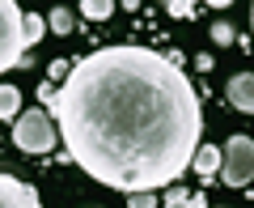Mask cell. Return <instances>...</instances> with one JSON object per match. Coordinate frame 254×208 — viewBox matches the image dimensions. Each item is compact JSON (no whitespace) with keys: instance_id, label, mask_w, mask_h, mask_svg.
I'll list each match as a JSON object with an SVG mask.
<instances>
[{"instance_id":"4fadbf2b","label":"cell","mask_w":254,"mask_h":208,"mask_svg":"<svg viewBox=\"0 0 254 208\" xmlns=\"http://www.w3.org/2000/svg\"><path fill=\"white\" fill-rule=\"evenodd\" d=\"M233 38H237V30L229 26V21H212V43H216V47H229Z\"/></svg>"},{"instance_id":"9a60e30c","label":"cell","mask_w":254,"mask_h":208,"mask_svg":"<svg viewBox=\"0 0 254 208\" xmlns=\"http://www.w3.org/2000/svg\"><path fill=\"white\" fill-rule=\"evenodd\" d=\"M165 9H170V17H190V13H195L187 0H165Z\"/></svg>"},{"instance_id":"7a4b0ae2","label":"cell","mask_w":254,"mask_h":208,"mask_svg":"<svg viewBox=\"0 0 254 208\" xmlns=\"http://www.w3.org/2000/svg\"><path fill=\"white\" fill-rule=\"evenodd\" d=\"M13 145L21 149V153H51L55 145H60V127H55L51 110H21L17 119H13Z\"/></svg>"},{"instance_id":"9c48e42d","label":"cell","mask_w":254,"mask_h":208,"mask_svg":"<svg viewBox=\"0 0 254 208\" xmlns=\"http://www.w3.org/2000/svg\"><path fill=\"white\" fill-rule=\"evenodd\" d=\"M72 26H76V17H72V9H51L47 13V30H55V34H72Z\"/></svg>"},{"instance_id":"ac0fdd59","label":"cell","mask_w":254,"mask_h":208,"mask_svg":"<svg viewBox=\"0 0 254 208\" xmlns=\"http://www.w3.org/2000/svg\"><path fill=\"white\" fill-rule=\"evenodd\" d=\"M203 4H212V9H229L233 0H203Z\"/></svg>"},{"instance_id":"30bf717a","label":"cell","mask_w":254,"mask_h":208,"mask_svg":"<svg viewBox=\"0 0 254 208\" xmlns=\"http://www.w3.org/2000/svg\"><path fill=\"white\" fill-rule=\"evenodd\" d=\"M115 13V0H81V17L89 21H106Z\"/></svg>"},{"instance_id":"3957f363","label":"cell","mask_w":254,"mask_h":208,"mask_svg":"<svg viewBox=\"0 0 254 208\" xmlns=\"http://www.w3.org/2000/svg\"><path fill=\"white\" fill-rule=\"evenodd\" d=\"M26 60V13L17 0H0V73Z\"/></svg>"},{"instance_id":"ba28073f","label":"cell","mask_w":254,"mask_h":208,"mask_svg":"<svg viewBox=\"0 0 254 208\" xmlns=\"http://www.w3.org/2000/svg\"><path fill=\"white\" fill-rule=\"evenodd\" d=\"M21 115V90L17 85H0V123H13Z\"/></svg>"},{"instance_id":"8fae6325","label":"cell","mask_w":254,"mask_h":208,"mask_svg":"<svg viewBox=\"0 0 254 208\" xmlns=\"http://www.w3.org/2000/svg\"><path fill=\"white\" fill-rule=\"evenodd\" d=\"M43 34H47V17H38V13H26V47H34Z\"/></svg>"},{"instance_id":"7c38bea8","label":"cell","mask_w":254,"mask_h":208,"mask_svg":"<svg viewBox=\"0 0 254 208\" xmlns=\"http://www.w3.org/2000/svg\"><path fill=\"white\" fill-rule=\"evenodd\" d=\"M165 208H195V204H190V191H182L178 183L165 187Z\"/></svg>"},{"instance_id":"e0dca14e","label":"cell","mask_w":254,"mask_h":208,"mask_svg":"<svg viewBox=\"0 0 254 208\" xmlns=\"http://www.w3.org/2000/svg\"><path fill=\"white\" fill-rule=\"evenodd\" d=\"M68 68H72L68 60H51V77H68Z\"/></svg>"},{"instance_id":"d6986e66","label":"cell","mask_w":254,"mask_h":208,"mask_svg":"<svg viewBox=\"0 0 254 208\" xmlns=\"http://www.w3.org/2000/svg\"><path fill=\"white\" fill-rule=\"evenodd\" d=\"M250 34H254V4H250Z\"/></svg>"},{"instance_id":"6da1fadb","label":"cell","mask_w":254,"mask_h":208,"mask_svg":"<svg viewBox=\"0 0 254 208\" xmlns=\"http://www.w3.org/2000/svg\"><path fill=\"white\" fill-rule=\"evenodd\" d=\"M47 110L68 157L123 196L174 187L203 145V102L190 77L136 43L81 55Z\"/></svg>"},{"instance_id":"52a82bcc","label":"cell","mask_w":254,"mask_h":208,"mask_svg":"<svg viewBox=\"0 0 254 208\" xmlns=\"http://www.w3.org/2000/svg\"><path fill=\"white\" fill-rule=\"evenodd\" d=\"M220 162H225V153H220L216 145H199V149H195V157H190V170L199 174V179H216Z\"/></svg>"},{"instance_id":"5bb4252c","label":"cell","mask_w":254,"mask_h":208,"mask_svg":"<svg viewBox=\"0 0 254 208\" xmlns=\"http://www.w3.org/2000/svg\"><path fill=\"white\" fill-rule=\"evenodd\" d=\"M127 208H161V204H157V191H131Z\"/></svg>"},{"instance_id":"2e32d148","label":"cell","mask_w":254,"mask_h":208,"mask_svg":"<svg viewBox=\"0 0 254 208\" xmlns=\"http://www.w3.org/2000/svg\"><path fill=\"white\" fill-rule=\"evenodd\" d=\"M51 98H55V85H38V102H43V106H51Z\"/></svg>"},{"instance_id":"5b68a950","label":"cell","mask_w":254,"mask_h":208,"mask_svg":"<svg viewBox=\"0 0 254 208\" xmlns=\"http://www.w3.org/2000/svg\"><path fill=\"white\" fill-rule=\"evenodd\" d=\"M0 208H43V200L26 179L0 170Z\"/></svg>"},{"instance_id":"277c9868","label":"cell","mask_w":254,"mask_h":208,"mask_svg":"<svg viewBox=\"0 0 254 208\" xmlns=\"http://www.w3.org/2000/svg\"><path fill=\"white\" fill-rule=\"evenodd\" d=\"M225 162H220V179L229 183V187H250L254 183V140L250 136H229L225 140Z\"/></svg>"},{"instance_id":"8992f818","label":"cell","mask_w":254,"mask_h":208,"mask_svg":"<svg viewBox=\"0 0 254 208\" xmlns=\"http://www.w3.org/2000/svg\"><path fill=\"white\" fill-rule=\"evenodd\" d=\"M225 98L233 110H242V115H254V73H233L225 85Z\"/></svg>"}]
</instances>
